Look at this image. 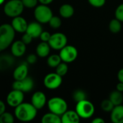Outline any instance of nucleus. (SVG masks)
<instances>
[{
  "label": "nucleus",
  "instance_id": "nucleus-22",
  "mask_svg": "<svg viewBox=\"0 0 123 123\" xmlns=\"http://www.w3.org/2000/svg\"><path fill=\"white\" fill-rule=\"evenodd\" d=\"M42 123H61V116L51 112L45 114L41 119Z\"/></svg>",
  "mask_w": 123,
  "mask_h": 123
},
{
  "label": "nucleus",
  "instance_id": "nucleus-18",
  "mask_svg": "<svg viewBox=\"0 0 123 123\" xmlns=\"http://www.w3.org/2000/svg\"><path fill=\"white\" fill-rule=\"evenodd\" d=\"M110 119L114 123H123V105L115 106L111 111Z\"/></svg>",
  "mask_w": 123,
  "mask_h": 123
},
{
  "label": "nucleus",
  "instance_id": "nucleus-33",
  "mask_svg": "<svg viewBox=\"0 0 123 123\" xmlns=\"http://www.w3.org/2000/svg\"><path fill=\"white\" fill-rule=\"evenodd\" d=\"M88 1L92 6L97 8L103 6L106 3V0H88Z\"/></svg>",
  "mask_w": 123,
  "mask_h": 123
},
{
  "label": "nucleus",
  "instance_id": "nucleus-17",
  "mask_svg": "<svg viewBox=\"0 0 123 123\" xmlns=\"http://www.w3.org/2000/svg\"><path fill=\"white\" fill-rule=\"evenodd\" d=\"M43 31V27L41 25V23L37 21V22H32L28 24L26 32L30 35L34 39V38L39 37Z\"/></svg>",
  "mask_w": 123,
  "mask_h": 123
},
{
  "label": "nucleus",
  "instance_id": "nucleus-16",
  "mask_svg": "<svg viewBox=\"0 0 123 123\" xmlns=\"http://www.w3.org/2000/svg\"><path fill=\"white\" fill-rule=\"evenodd\" d=\"M61 123H79L80 122V117L76 110H66L61 116Z\"/></svg>",
  "mask_w": 123,
  "mask_h": 123
},
{
  "label": "nucleus",
  "instance_id": "nucleus-5",
  "mask_svg": "<svg viewBox=\"0 0 123 123\" xmlns=\"http://www.w3.org/2000/svg\"><path fill=\"white\" fill-rule=\"evenodd\" d=\"M47 105L50 112L59 116H61L68 110V105L66 100L58 97L50 98L47 102Z\"/></svg>",
  "mask_w": 123,
  "mask_h": 123
},
{
  "label": "nucleus",
  "instance_id": "nucleus-24",
  "mask_svg": "<svg viewBox=\"0 0 123 123\" xmlns=\"http://www.w3.org/2000/svg\"><path fill=\"white\" fill-rule=\"evenodd\" d=\"M121 22L119 19L115 18V19H112L110 22V24H109V29H110V31L112 32V33H114V34H116V33H118L121 31V29H122V25H121Z\"/></svg>",
  "mask_w": 123,
  "mask_h": 123
},
{
  "label": "nucleus",
  "instance_id": "nucleus-29",
  "mask_svg": "<svg viewBox=\"0 0 123 123\" xmlns=\"http://www.w3.org/2000/svg\"><path fill=\"white\" fill-rule=\"evenodd\" d=\"M115 105L112 104V102L109 99H104L101 103V108L104 112H111V111L113 110Z\"/></svg>",
  "mask_w": 123,
  "mask_h": 123
},
{
  "label": "nucleus",
  "instance_id": "nucleus-23",
  "mask_svg": "<svg viewBox=\"0 0 123 123\" xmlns=\"http://www.w3.org/2000/svg\"><path fill=\"white\" fill-rule=\"evenodd\" d=\"M109 99L115 106L122 105L123 102V92H121L117 89L112 92L109 96Z\"/></svg>",
  "mask_w": 123,
  "mask_h": 123
},
{
  "label": "nucleus",
  "instance_id": "nucleus-32",
  "mask_svg": "<svg viewBox=\"0 0 123 123\" xmlns=\"http://www.w3.org/2000/svg\"><path fill=\"white\" fill-rule=\"evenodd\" d=\"M22 2L25 7L28 9L35 8L38 2V0H22Z\"/></svg>",
  "mask_w": 123,
  "mask_h": 123
},
{
  "label": "nucleus",
  "instance_id": "nucleus-30",
  "mask_svg": "<svg viewBox=\"0 0 123 123\" xmlns=\"http://www.w3.org/2000/svg\"><path fill=\"white\" fill-rule=\"evenodd\" d=\"M48 24H49L50 27H52L53 29H58L61 26L62 21H61V19L59 17L53 16L51 17V19H50V21L48 22Z\"/></svg>",
  "mask_w": 123,
  "mask_h": 123
},
{
  "label": "nucleus",
  "instance_id": "nucleus-31",
  "mask_svg": "<svg viewBox=\"0 0 123 123\" xmlns=\"http://www.w3.org/2000/svg\"><path fill=\"white\" fill-rule=\"evenodd\" d=\"M115 18L119 19L120 22H123V3L120 4L117 9H115Z\"/></svg>",
  "mask_w": 123,
  "mask_h": 123
},
{
  "label": "nucleus",
  "instance_id": "nucleus-20",
  "mask_svg": "<svg viewBox=\"0 0 123 123\" xmlns=\"http://www.w3.org/2000/svg\"><path fill=\"white\" fill-rule=\"evenodd\" d=\"M50 46L48 42H41L36 47V54L40 58L48 57L50 52Z\"/></svg>",
  "mask_w": 123,
  "mask_h": 123
},
{
  "label": "nucleus",
  "instance_id": "nucleus-10",
  "mask_svg": "<svg viewBox=\"0 0 123 123\" xmlns=\"http://www.w3.org/2000/svg\"><path fill=\"white\" fill-rule=\"evenodd\" d=\"M24 99V92L13 89V90L9 92V94L6 96V103L9 107L15 108L16 107H17L23 102Z\"/></svg>",
  "mask_w": 123,
  "mask_h": 123
},
{
  "label": "nucleus",
  "instance_id": "nucleus-39",
  "mask_svg": "<svg viewBox=\"0 0 123 123\" xmlns=\"http://www.w3.org/2000/svg\"><path fill=\"white\" fill-rule=\"evenodd\" d=\"M105 120L102 119V117H96L92 120L93 123H105Z\"/></svg>",
  "mask_w": 123,
  "mask_h": 123
},
{
  "label": "nucleus",
  "instance_id": "nucleus-8",
  "mask_svg": "<svg viewBox=\"0 0 123 123\" xmlns=\"http://www.w3.org/2000/svg\"><path fill=\"white\" fill-rule=\"evenodd\" d=\"M68 39L65 34L62 32H55L51 35L48 43L50 48L55 50H60L67 45Z\"/></svg>",
  "mask_w": 123,
  "mask_h": 123
},
{
  "label": "nucleus",
  "instance_id": "nucleus-6",
  "mask_svg": "<svg viewBox=\"0 0 123 123\" xmlns=\"http://www.w3.org/2000/svg\"><path fill=\"white\" fill-rule=\"evenodd\" d=\"M34 16L38 22L41 24H45L48 23L53 14L51 9L48 5L40 4L35 7Z\"/></svg>",
  "mask_w": 123,
  "mask_h": 123
},
{
  "label": "nucleus",
  "instance_id": "nucleus-41",
  "mask_svg": "<svg viewBox=\"0 0 123 123\" xmlns=\"http://www.w3.org/2000/svg\"><path fill=\"white\" fill-rule=\"evenodd\" d=\"M116 89L121 92H123V83L119 81V83L116 86Z\"/></svg>",
  "mask_w": 123,
  "mask_h": 123
},
{
  "label": "nucleus",
  "instance_id": "nucleus-37",
  "mask_svg": "<svg viewBox=\"0 0 123 123\" xmlns=\"http://www.w3.org/2000/svg\"><path fill=\"white\" fill-rule=\"evenodd\" d=\"M6 111V106L4 102L0 99V115Z\"/></svg>",
  "mask_w": 123,
  "mask_h": 123
},
{
  "label": "nucleus",
  "instance_id": "nucleus-34",
  "mask_svg": "<svg viewBox=\"0 0 123 123\" xmlns=\"http://www.w3.org/2000/svg\"><path fill=\"white\" fill-rule=\"evenodd\" d=\"M32 40H33V37H32L30 35H29L27 32H26L23 33V35H22V39H21V40H22L25 45H29V44H30V43H32Z\"/></svg>",
  "mask_w": 123,
  "mask_h": 123
},
{
  "label": "nucleus",
  "instance_id": "nucleus-26",
  "mask_svg": "<svg viewBox=\"0 0 123 123\" xmlns=\"http://www.w3.org/2000/svg\"><path fill=\"white\" fill-rule=\"evenodd\" d=\"M14 122V117L12 114L4 112L0 115V123H13Z\"/></svg>",
  "mask_w": 123,
  "mask_h": 123
},
{
  "label": "nucleus",
  "instance_id": "nucleus-19",
  "mask_svg": "<svg viewBox=\"0 0 123 123\" xmlns=\"http://www.w3.org/2000/svg\"><path fill=\"white\" fill-rule=\"evenodd\" d=\"M14 63L13 55L8 54L0 55V71H3L11 68Z\"/></svg>",
  "mask_w": 123,
  "mask_h": 123
},
{
  "label": "nucleus",
  "instance_id": "nucleus-21",
  "mask_svg": "<svg viewBox=\"0 0 123 123\" xmlns=\"http://www.w3.org/2000/svg\"><path fill=\"white\" fill-rule=\"evenodd\" d=\"M59 14L63 18H70L74 14V8L69 4H64L59 8Z\"/></svg>",
  "mask_w": 123,
  "mask_h": 123
},
{
  "label": "nucleus",
  "instance_id": "nucleus-28",
  "mask_svg": "<svg viewBox=\"0 0 123 123\" xmlns=\"http://www.w3.org/2000/svg\"><path fill=\"white\" fill-rule=\"evenodd\" d=\"M73 99L76 102H79L84 99H86V94L84 91L78 89L73 93Z\"/></svg>",
  "mask_w": 123,
  "mask_h": 123
},
{
  "label": "nucleus",
  "instance_id": "nucleus-27",
  "mask_svg": "<svg viewBox=\"0 0 123 123\" xmlns=\"http://www.w3.org/2000/svg\"><path fill=\"white\" fill-rule=\"evenodd\" d=\"M68 67L67 63L63 61L60 63L59 65L55 68V72L62 77L68 73Z\"/></svg>",
  "mask_w": 123,
  "mask_h": 123
},
{
  "label": "nucleus",
  "instance_id": "nucleus-7",
  "mask_svg": "<svg viewBox=\"0 0 123 123\" xmlns=\"http://www.w3.org/2000/svg\"><path fill=\"white\" fill-rule=\"evenodd\" d=\"M59 55L63 62H65L66 63H72L78 57V50L76 47L66 45L60 50Z\"/></svg>",
  "mask_w": 123,
  "mask_h": 123
},
{
  "label": "nucleus",
  "instance_id": "nucleus-1",
  "mask_svg": "<svg viewBox=\"0 0 123 123\" xmlns=\"http://www.w3.org/2000/svg\"><path fill=\"white\" fill-rule=\"evenodd\" d=\"M37 114V110L31 104L22 102L14 108V117L21 122H30Z\"/></svg>",
  "mask_w": 123,
  "mask_h": 123
},
{
  "label": "nucleus",
  "instance_id": "nucleus-40",
  "mask_svg": "<svg viewBox=\"0 0 123 123\" xmlns=\"http://www.w3.org/2000/svg\"><path fill=\"white\" fill-rule=\"evenodd\" d=\"M53 1V0H38V2H40L42 4H45V5H48L51 4Z\"/></svg>",
  "mask_w": 123,
  "mask_h": 123
},
{
  "label": "nucleus",
  "instance_id": "nucleus-9",
  "mask_svg": "<svg viewBox=\"0 0 123 123\" xmlns=\"http://www.w3.org/2000/svg\"><path fill=\"white\" fill-rule=\"evenodd\" d=\"M62 76L58 75L56 72L47 74L43 79L44 86L50 90H54L59 88L62 84Z\"/></svg>",
  "mask_w": 123,
  "mask_h": 123
},
{
  "label": "nucleus",
  "instance_id": "nucleus-3",
  "mask_svg": "<svg viewBox=\"0 0 123 123\" xmlns=\"http://www.w3.org/2000/svg\"><path fill=\"white\" fill-rule=\"evenodd\" d=\"M25 6L22 0H9L4 6V13L9 17L14 18L22 14Z\"/></svg>",
  "mask_w": 123,
  "mask_h": 123
},
{
  "label": "nucleus",
  "instance_id": "nucleus-42",
  "mask_svg": "<svg viewBox=\"0 0 123 123\" xmlns=\"http://www.w3.org/2000/svg\"><path fill=\"white\" fill-rule=\"evenodd\" d=\"M4 1H5V0H0V5L3 4L4 3Z\"/></svg>",
  "mask_w": 123,
  "mask_h": 123
},
{
  "label": "nucleus",
  "instance_id": "nucleus-2",
  "mask_svg": "<svg viewBox=\"0 0 123 123\" xmlns=\"http://www.w3.org/2000/svg\"><path fill=\"white\" fill-rule=\"evenodd\" d=\"M15 31L10 24L0 25V51L9 47L15 37Z\"/></svg>",
  "mask_w": 123,
  "mask_h": 123
},
{
  "label": "nucleus",
  "instance_id": "nucleus-4",
  "mask_svg": "<svg viewBox=\"0 0 123 123\" xmlns=\"http://www.w3.org/2000/svg\"><path fill=\"white\" fill-rule=\"evenodd\" d=\"M76 112L82 119L91 118L95 112V107L94 105L87 99H84L79 102H76Z\"/></svg>",
  "mask_w": 123,
  "mask_h": 123
},
{
  "label": "nucleus",
  "instance_id": "nucleus-13",
  "mask_svg": "<svg viewBox=\"0 0 123 123\" xmlns=\"http://www.w3.org/2000/svg\"><path fill=\"white\" fill-rule=\"evenodd\" d=\"M11 25L15 32L19 33H24L27 30L28 23L24 17L19 15L12 19Z\"/></svg>",
  "mask_w": 123,
  "mask_h": 123
},
{
  "label": "nucleus",
  "instance_id": "nucleus-35",
  "mask_svg": "<svg viewBox=\"0 0 123 123\" xmlns=\"http://www.w3.org/2000/svg\"><path fill=\"white\" fill-rule=\"evenodd\" d=\"M50 36H51V35H50V32H48L47 31H43L39 37L40 38L41 41L48 43V41H49V40L50 38Z\"/></svg>",
  "mask_w": 123,
  "mask_h": 123
},
{
  "label": "nucleus",
  "instance_id": "nucleus-14",
  "mask_svg": "<svg viewBox=\"0 0 123 123\" xmlns=\"http://www.w3.org/2000/svg\"><path fill=\"white\" fill-rule=\"evenodd\" d=\"M26 45L22 40H16L11 45V53L14 57L19 58L26 52Z\"/></svg>",
  "mask_w": 123,
  "mask_h": 123
},
{
  "label": "nucleus",
  "instance_id": "nucleus-36",
  "mask_svg": "<svg viewBox=\"0 0 123 123\" xmlns=\"http://www.w3.org/2000/svg\"><path fill=\"white\" fill-rule=\"evenodd\" d=\"M37 60V55L35 54H30L27 57V63H29V64H34L36 63Z\"/></svg>",
  "mask_w": 123,
  "mask_h": 123
},
{
  "label": "nucleus",
  "instance_id": "nucleus-38",
  "mask_svg": "<svg viewBox=\"0 0 123 123\" xmlns=\"http://www.w3.org/2000/svg\"><path fill=\"white\" fill-rule=\"evenodd\" d=\"M117 79L120 82L123 83V68H121L117 73Z\"/></svg>",
  "mask_w": 123,
  "mask_h": 123
},
{
  "label": "nucleus",
  "instance_id": "nucleus-25",
  "mask_svg": "<svg viewBox=\"0 0 123 123\" xmlns=\"http://www.w3.org/2000/svg\"><path fill=\"white\" fill-rule=\"evenodd\" d=\"M61 58L59 55L53 54L48 56L47 59V63L49 67L50 68H56L60 63H61Z\"/></svg>",
  "mask_w": 123,
  "mask_h": 123
},
{
  "label": "nucleus",
  "instance_id": "nucleus-12",
  "mask_svg": "<svg viewBox=\"0 0 123 123\" xmlns=\"http://www.w3.org/2000/svg\"><path fill=\"white\" fill-rule=\"evenodd\" d=\"M47 103V97L45 94L40 91L35 92L31 97V104L37 109L41 110Z\"/></svg>",
  "mask_w": 123,
  "mask_h": 123
},
{
  "label": "nucleus",
  "instance_id": "nucleus-15",
  "mask_svg": "<svg viewBox=\"0 0 123 123\" xmlns=\"http://www.w3.org/2000/svg\"><path fill=\"white\" fill-rule=\"evenodd\" d=\"M28 63H22L19 64L13 72V78L14 80L19 81L26 78L28 75Z\"/></svg>",
  "mask_w": 123,
  "mask_h": 123
},
{
  "label": "nucleus",
  "instance_id": "nucleus-11",
  "mask_svg": "<svg viewBox=\"0 0 123 123\" xmlns=\"http://www.w3.org/2000/svg\"><path fill=\"white\" fill-rule=\"evenodd\" d=\"M34 85L35 84L33 79L31 77L27 76L22 80H14V81L12 84V88L14 89L19 90L25 93L32 91L34 87Z\"/></svg>",
  "mask_w": 123,
  "mask_h": 123
}]
</instances>
